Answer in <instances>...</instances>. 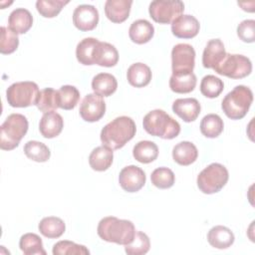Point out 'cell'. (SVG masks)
<instances>
[{
    "mask_svg": "<svg viewBox=\"0 0 255 255\" xmlns=\"http://www.w3.org/2000/svg\"><path fill=\"white\" fill-rule=\"evenodd\" d=\"M200 104L194 98L177 99L172 104V111L185 123L193 122L200 114Z\"/></svg>",
    "mask_w": 255,
    "mask_h": 255,
    "instance_id": "obj_16",
    "label": "cell"
},
{
    "mask_svg": "<svg viewBox=\"0 0 255 255\" xmlns=\"http://www.w3.org/2000/svg\"><path fill=\"white\" fill-rule=\"evenodd\" d=\"M223 88L224 84L222 80L213 75H207L203 77L200 83L201 94L209 99L217 98L222 93Z\"/></svg>",
    "mask_w": 255,
    "mask_h": 255,
    "instance_id": "obj_36",
    "label": "cell"
},
{
    "mask_svg": "<svg viewBox=\"0 0 255 255\" xmlns=\"http://www.w3.org/2000/svg\"><path fill=\"white\" fill-rule=\"evenodd\" d=\"M113 159V149L106 145H101L92 150L89 156V163L94 170L105 171L112 165Z\"/></svg>",
    "mask_w": 255,
    "mask_h": 255,
    "instance_id": "obj_22",
    "label": "cell"
},
{
    "mask_svg": "<svg viewBox=\"0 0 255 255\" xmlns=\"http://www.w3.org/2000/svg\"><path fill=\"white\" fill-rule=\"evenodd\" d=\"M145 173L136 165H128L124 167L119 175L121 187L128 192H136L145 184Z\"/></svg>",
    "mask_w": 255,
    "mask_h": 255,
    "instance_id": "obj_12",
    "label": "cell"
},
{
    "mask_svg": "<svg viewBox=\"0 0 255 255\" xmlns=\"http://www.w3.org/2000/svg\"><path fill=\"white\" fill-rule=\"evenodd\" d=\"M33 25V17L29 10L17 8L13 10L8 18V26L17 34L27 33Z\"/></svg>",
    "mask_w": 255,
    "mask_h": 255,
    "instance_id": "obj_20",
    "label": "cell"
},
{
    "mask_svg": "<svg viewBox=\"0 0 255 255\" xmlns=\"http://www.w3.org/2000/svg\"><path fill=\"white\" fill-rule=\"evenodd\" d=\"M252 102V91L248 87L239 85L224 97L221 103V108L229 119L241 120L248 113Z\"/></svg>",
    "mask_w": 255,
    "mask_h": 255,
    "instance_id": "obj_4",
    "label": "cell"
},
{
    "mask_svg": "<svg viewBox=\"0 0 255 255\" xmlns=\"http://www.w3.org/2000/svg\"><path fill=\"white\" fill-rule=\"evenodd\" d=\"M99 42L98 39L92 37L80 41L76 48L77 60L85 66L95 65V55Z\"/></svg>",
    "mask_w": 255,
    "mask_h": 255,
    "instance_id": "obj_26",
    "label": "cell"
},
{
    "mask_svg": "<svg viewBox=\"0 0 255 255\" xmlns=\"http://www.w3.org/2000/svg\"><path fill=\"white\" fill-rule=\"evenodd\" d=\"M237 35L245 43L255 41V21L252 19L242 21L237 27Z\"/></svg>",
    "mask_w": 255,
    "mask_h": 255,
    "instance_id": "obj_42",
    "label": "cell"
},
{
    "mask_svg": "<svg viewBox=\"0 0 255 255\" xmlns=\"http://www.w3.org/2000/svg\"><path fill=\"white\" fill-rule=\"evenodd\" d=\"M132 155L140 163H150L156 159L158 147L153 141L140 140L133 146Z\"/></svg>",
    "mask_w": 255,
    "mask_h": 255,
    "instance_id": "obj_30",
    "label": "cell"
},
{
    "mask_svg": "<svg viewBox=\"0 0 255 255\" xmlns=\"http://www.w3.org/2000/svg\"><path fill=\"white\" fill-rule=\"evenodd\" d=\"M214 71L218 75L225 76L230 79H242L250 75L252 72V63L243 55L226 53L224 59L214 69Z\"/></svg>",
    "mask_w": 255,
    "mask_h": 255,
    "instance_id": "obj_8",
    "label": "cell"
},
{
    "mask_svg": "<svg viewBox=\"0 0 255 255\" xmlns=\"http://www.w3.org/2000/svg\"><path fill=\"white\" fill-rule=\"evenodd\" d=\"M127 78L128 82L132 87L143 88L147 86L151 80V71L149 67L143 63H134L128 69Z\"/></svg>",
    "mask_w": 255,
    "mask_h": 255,
    "instance_id": "obj_24",
    "label": "cell"
},
{
    "mask_svg": "<svg viewBox=\"0 0 255 255\" xmlns=\"http://www.w3.org/2000/svg\"><path fill=\"white\" fill-rule=\"evenodd\" d=\"M198 156L196 146L190 141H180L172 148V158L179 165H189Z\"/></svg>",
    "mask_w": 255,
    "mask_h": 255,
    "instance_id": "obj_23",
    "label": "cell"
},
{
    "mask_svg": "<svg viewBox=\"0 0 255 255\" xmlns=\"http://www.w3.org/2000/svg\"><path fill=\"white\" fill-rule=\"evenodd\" d=\"M19 247L25 255H46L42 239L35 233H26L21 236Z\"/></svg>",
    "mask_w": 255,
    "mask_h": 255,
    "instance_id": "obj_33",
    "label": "cell"
},
{
    "mask_svg": "<svg viewBox=\"0 0 255 255\" xmlns=\"http://www.w3.org/2000/svg\"><path fill=\"white\" fill-rule=\"evenodd\" d=\"M234 234L226 226L216 225L207 233L208 243L216 249H226L234 243Z\"/></svg>",
    "mask_w": 255,
    "mask_h": 255,
    "instance_id": "obj_19",
    "label": "cell"
},
{
    "mask_svg": "<svg viewBox=\"0 0 255 255\" xmlns=\"http://www.w3.org/2000/svg\"><path fill=\"white\" fill-rule=\"evenodd\" d=\"M154 34V28L152 24L145 19H138L131 23L128 29V36L130 40L135 44H145Z\"/></svg>",
    "mask_w": 255,
    "mask_h": 255,
    "instance_id": "obj_21",
    "label": "cell"
},
{
    "mask_svg": "<svg viewBox=\"0 0 255 255\" xmlns=\"http://www.w3.org/2000/svg\"><path fill=\"white\" fill-rule=\"evenodd\" d=\"M136 127L133 120L127 116H121L107 124L101 131L103 145L120 149L135 134Z\"/></svg>",
    "mask_w": 255,
    "mask_h": 255,
    "instance_id": "obj_1",
    "label": "cell"
},
{
    "mask_svg": "<svg viewBox=\"0 0 255 255\" xmlns=\"http://www.w3.org/2000/svg\"><path fill=\"white\" fill-rule=\"evenodd\" d=\"M119 61V52L116 47L107 42H99L96 55L95 64L102 67H114Z\"/></svg>",
    "mask_w": 255,
    "mask_h": 255,
    "instance_id": "obj_28",
    "label": "cell"
},
{
    "mask_svg": "<svg viewBox=\"0 0 255 255\" xmlns=\"http://www.w3.org/2000/svg\"><path fill=\"white\" fill-rule=\"evenodd\" d=\"M24 153L29 159L37 162H45L50 158L51 151L49 147L38 140H29L24 145Z\"/></svg>",
    "mask_w": 255,
    "mask_h": 255,
    "instance_id": "obj_34",
    "label": "cell"
},
{
    "mask_svg": "<svg viewBox=\"0 0 255 255\" xmlns=\"http://www.w3.org/2000/svg\"><path fill=\"white\" fill-rule=\"evenodd\" d=\"M151 183L160 189L170 188L175 181V175L173 171L168 167L155 168L150 175Z\"/></svg>",
    "mask_w": 255,
    "mask_h": 255,
    "instance_id": "obj_37",
    "label": "cell"
},
{
    "mask_svg": "<svg viewBox=\"0 0 255 255\" xmlns=\"http://www.w3.org/2000/svg\"><path fill=\"white\" fill-rule=\"evenodd\" d=\"M54 255H88L90 254L89 249L81 244H77L72 241L62 240L54 244L53 246Z\"/></svg>",
    "mask_w": 255,
    "mask_h": 255,
    "instance_id": "obj_39",
    "label": "cell"
},
{
    "mask_svg": "<svg viewBox=\"0 0 255 255\" xmlns=\"http://www.w3.org/2000/svg\"><path fill=\"white\" fill-rule=\"evenodd\" d=\"M64 128V121L60 114L56 112L45 113L39 123V130L46 138L58 136Z\"/></svg>",
    "mask_w": 255,
    "mask_h": 255,
    "instance_id": "obj_17",
    "label": "cell"
},
{
    "mask_svg": "<svg viewBox=\"0 0 255 255\" xmlns=\"http://www.w3.org/2000/svg\"><path fill=\"white\" fill-rule=\"evenodd\" d=\"M81 118L89 123L98 122L106 113V103L102 96L98 94L87 95L80 105Z\"/></svg>",
    "mask_w": 255,
    "mask_h": 255,
    "instance_id": "obj_11",
    "label": "cell"
},
{
    "mask_svg": "<svg viewBox=\"0 0 255 255\" xmlns=\"http://www.w3.org/2000/svg\"><path fill=\"white\" fill-rule=\"evenodd\" d=\"M196 86V76L190 73H172L169 79V88L177 94H187L194 90Z\"/></svg>",
    "mask_w": 255,
    "mask_h": 255,
    "instance_id": "obj_25",
    "label": "cell"
},
{
    "mask_svg": "<svg viewBox=\"0 0 255 255\" xmlns=\"http://www.w3.org/2000/svg\"><path fill=\"white\" fill-rule=\"evenodd\" d=\"M195 66V51L189 44L180 43L171 51L172 73H190Z\"/></svg>",
    "mask_w": 255,
    "mask_h": 255,
    "instance_id": "obj_10",
    "label": "cell"
},
{
    "mask_svg": "<svg viewBox=\"0 0 255 255\" xmlns=\"http://www.w3.org/2000/svg\"><path fill=\"white\" fill-rule=\"evenodd\" d=\"M28 121L21 114L9 115L0 127V147L12 150L17 147L20 140L28 131Z\"/></svg>",
    "mask_w": 255,
    "mask_h": 255,
    "instance_id": "obj_5",
    "label": "cell"
},
{
    "mask_svg": "<svg viewBox=\"0 0 255 255\" xmlns=\"http://www.w3.org/2000/svg\"><path fill=\"white\" fill-rule=\"evenodd\" d=\"M229 178L227 168L220 163L213 162L206 166L197 176V186L205 194L220 191Z\"/></svg>",
    "mask_w": 255,
    "mask_h": 255,
    "instance_id": "obj_6",
    "label": "cell"
},
{
    "mask_svg": "<svg viewBox=\"0 0 255 255\" xmlns=\"http://www.w3.org/2000/svg\"><path fill=\"white\" fill-rule=\"evenodd\" d=\"M36 106L44 114L55 112L59 108L57 91L52 88H45L40 91Z\"/></svg>",
    "mask_w": 255,
    "mask_h": 255,
    "instance_id": "obj_35",
    "label": "cell"
},
{
    "mask_svg": "<svg viewBox=\"0 0 255 255\" xmlns=\"http://www.w3.org/2000/svg\"><path fill=\"white\" fill-rule=\"evenodd\" d=\"M73 23L80 31H91L99 23V12L93 5H79L73 13Z\"/></svg>",
    "mask_w": 255,
    "mask_h": 255,
    "instance_id": "obj_13",
    "label": "cell"
},
{
    "mask_svg": "<svg viewBox=\"0 0 255 255\" xmlns=\"http://www.w3.org/2000/svg\"><path fill=\"white\" fill-rule=\"evenodd\" d=\"M39 93V87L36 83L30 81L17 82L7 89L6 99L13 108H27L36 105Z\"/></svg>",
    "mask_w": 255,
    "mask_h": 255,
    "instance_id": "obj_7",
    "label": "cell"
},
{
    "mask_svg": "<svg viewBox=\"0 0 255 255\" xmlns=\"http://www.w3.org/2000/svg\"><path fill=\"white\" fill-rule=\"evenodd\" d=\"M97 231L103 240L120 245L129 244L135 234V228L131 221L119 219L115 216H108L101 219Z\"/></svg>",
    "mask_w": 255,
    "mask_h": 255,
    "instance_id": "obj_2",
    "label": "cell"
},
{
    "mask_svg": "<svg viewBox=\"0 0 255 255\" xmlns=\"http://www.w3.org/2000/svg\"><path fill=\"white\" fill-rule=\"evenodd\" d=\"M40 233L47 238H59L66 230L65 222L56 216L44 217L38 225Z\"/></svg>",
    "mask_w": 255,
    "mask_h": 255,
    "instance_id": "obj_29",
    "label": "cell"
},
{
    "mask_svg": "<svg viewBox=\"0 0 255 255\" xmlns=\"http://www.w3.org/2000/svg\"><path fill=\"white\" fill-rule=\"evenodd\" d=\"M118 88V82L115 76L109 73H100L92 80V89L95 94L102 97L112 96Z\"/></svg>",
    "mask_w": 255,
    "mask_h": 255,
    "instance_id": "obj_27",
    "label": "cell"
},
{
    "mask_svg": "<svg viewBox=\"0 0 255 255\" xmlns=\"http://www.w3.org/2000/svg\"><path fill=\"white\" fill-rule=\"evenodd\" d=\"M149 248V238L141 231H135L132 241L129 244L125 245V251L128 255H142L147 253Z\"/></svg>",
    "mask_w": 255,
    "mask_h": 255,
    "instance_id": "obj_38",
    "label": "cell"
},
{
    "mask_svg": "<svg viewBox=\"0 0 255 255\" xmlns=\"http://www.w3.org/2000/svg\"><path fill=\"white\" fill-rule=\"evenodd\" d=\"M226 55L224 45L220 39H212L207 42L203 54L202 65L207 69H215Z\"/></svg>",
    "mask_w": 255,
    "mask_h": 255,
    "instance_id": "obj_15",
    "label": "cell"
},
{
    "mask_svg": "<svg viewBox=\"0 0 255 255\" xmlns=\"http://www.w3.org/2000/svg\"><path fill=\"white\" fill-rule=\"evenodd\" d=\"M145 131L163 139H172L180 132V125L162 110H153L146 114L142 121Z\"/></svg>",
    "mask_w": 255,
    "mask_h": 255,
    "instance_id": "obj_3",
    "label": "cell"
},
{
    "mask_svg": "<svg viewBox=\"0 0 255 255\" xmlns=\"http://www.w3.org/2000/svg\"><path fill=\"white\" fill-rule=\"evenodd\" d=\"M224 124L222 119L216 114H208L200 122L201 133L209 138H215L223 131Z\"/></svg>",
    "mask_w": 255,
    "mask_h": 255,
    "instance_id": "obj_31",
    "label": "cell"
},
{
    "mask_svg": "<svg viewBox=\"0 0 255 255\" xmlns=\"http://www.w3.org/2000/svg\"><path fill=\"white\" fill-rule=\"evenodd\" d=\"M19 45L18 34L11 30L9 27H1V40L0 52L4 55L12 54L15 52Z\"/></svg>",
    "mask_w": 255,
    "mask_h": 255,
    "instance_id": "obj_41",
    "label": "cell"
},
{
    "mask_svg": "<svg viewBox=\"0 0 255 255\" xmlns=\"http://www.w3.org/2000/svg\"><path fill=\"white\" fill-rule=\"evenodd\" d=\"M199 22L192 15H180L171 23L172 34L180 39H191L199 32Z\"/></svg>",
    "mask_w": 255,
    "mask_h": 255,
    "instance_id": "obj_14",
    "label": "cell"
},
{
    "mask_svg": "<svg viewBox=\"0 0 255 255\" xmlns=\"http://www.w3.org/2000/svg\"><path fill=\"white\" fill-rule=\"evenodd\" d=\"M183 11L184 4L179 0H154L148 8L151 19L159 24L172 23Z\"/></svg>",
    "mask_w": 255,
    "mask_h": 255,
    "instance_id": "obj_9",
    "label": "cell"
},
{
    "mask_svg": "<svg viewBox=\"0 0 255 255\" xmlns=\"http://www.w3.org/2000/svg\"><path fill=\"white\" fill-rule=\"evenodd\" d=\"M69 1L64 0H38L36 2L37 11L45 18L56 17L67 5Z\"/></svg>",
    "mask_w": 255,
    "mask_h": 255,
    "instance_id": "obj_40",
    "label": "cell"
},
{
    "mask_svg": "<svg viewBox=\"0 0 255 255\" xmlns=\"http://www.w3.org/2000/svg\"><path fill=\"white\" fill-rule=\"evenodd\" d=\"M131 4V0H107L105 14L113 23H123L129 15Z\"/></svg>",
    "mask_w": 255,
    "mask_h": 255,
    "instance_id": "obj_18",
    "label": "cell"
},
{
    "mask_svg": "<svg viewBox=\"0 0 255 255\" xmlns=\"http://www.w3.org/2000/svg\"><path fill=\"white\" fill-rule=\"evenodd\" d=\"M57 95H58L59 108L66 111L73 110L77 106L80 100L79 90L76 87L71 85L62 86L57 91Z\"/></svg>",
    "mask_w": 255,
    "mask_h": 255,
    "instance_id": "obj_32",
    "label": "cell"
}]
</instances>
